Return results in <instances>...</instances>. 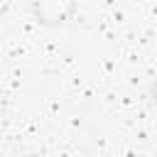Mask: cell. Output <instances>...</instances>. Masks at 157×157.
Listing matches in <instances>:
<instances>
[{"instance_id": "6da1fadb", "label": "cell", "mask_w": 157, "mask_h": 157, "mask_svg": "<svg viewBox=\"0 0 157 157\" xmlns=\"http://www.w3.org/2000/svg\"><path fill=\"white\" fill-rule=\"evenodd\" d=\"M29 7L42 27H61L76 15L78 0H29Z\"/></svg>"}, {"instance_id": "7a4b0ae2", "label": "cell", "mask_w": 157, "mask_h": 157, "mask_svg": "<svg viewBox=\"0 0 157 157\" xmlns=\"http://www.w3.org/2000/svg\"><path fill=\"white\" fill-rule=\"evenodd\" d=\"M2 113H5V96L0 93V115H2Z\"/></svg>"}]
</instances>
